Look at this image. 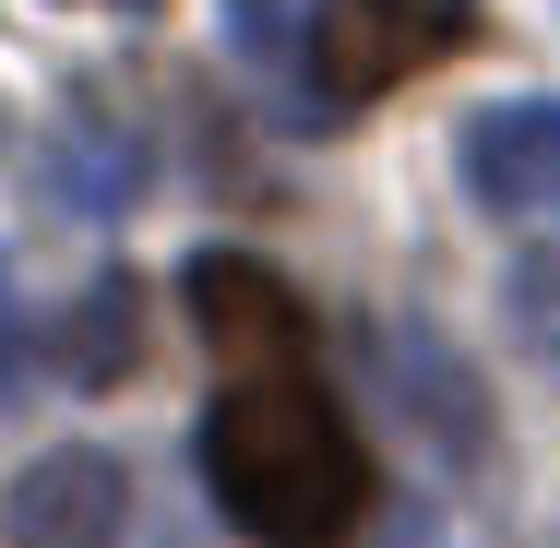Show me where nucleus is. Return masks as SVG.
Returning <instances> with one entry per match:
<instances>
[{
	"label": "nucleus",
	"instance_id": "1",
	"mask_svg": "<svg viewBox=\"0 0 560 548\" xmlns=\"http://www.w3.org/2000/svg\"><path fill=\"white\" fill-rule=\"evenodd\" d=\"M191 453H203L215 513L250 548H358L370 537V501H382L370 441L346 430V406L311 370L226 382L215 406H203V430H191Z\"/></svg>",
	"mask_w": 560,
	"mask_h": 548
},
{
	"label": "nucleus",
	"instance_id": "2",
	"mask_svg": "<svg viewBox=\"0 0 560 548\" xmlns=\"http://www.w3.org/2000/svg\"><path fill=\"white\" fill-rule=\"evenodd\" d=\"M453 48H477V0H311V96L370 108L418 72H442Z\"/></svg>",
	"mask_w": 560,
	"mask_h": 548
},
{
	"label": "nucleus",
	"instance_id": "3",
	"mask_svg": "<svg viewBox=\"0 0 560 548\" xmlns=\"http://www.w3.org/2000/svg\"><path fill=\"white\" fill-rule=\"evenodd\" d=\"M0 537L12 548H119L131 537V477H119V453H96V441L36 453V465L0 489Z\"/></svg>",
	"mask_w": 560,
	"mask_h": 548
},
{
	"label": "nucleus",
	"instance_id": "4",
	"mask_svg": "<svg viewBox=\"0 0 560 548\" xmlns=\"http://www.w3.org/2000/svg\"><path fill=\"white\" fill-rule=\"evenodd\" d=\"M179 299H191L203 346H215V358H238V370H299V346H311L299 287H287L275 263H250V250H191Z\"/></svg>",
	"mask_w": 560,
	"mask_h": 548
},
{
	"label": "nucleus",
	"instance_id": "5",
	"mask_svg": "<svg viewBox=\"0 0 560 548\" xmlns=\"http://www.w3.org/2000/svg\"><path fill=\"white\" fill-rule=\"evenodd\" d=\"M465 191L489 215H549L560 203V96H513V108L465 119Z\"/></svg>",
	"mask_w": 560,
	"mask_h": 548
},
{
	"label": "nucleus",
	"instance_id": "6",
	"mask_svg": "<svg viewBox=\"0 0 560 548\" xmlns=\"http://www.w3.org/2000/svg\"><path fill=\"white\" fill-rule=\"evenodd\" d=\"M60 382H84V394H108V382H131L143 370V287L131 275H96L72 311H60Z\"/></svg>",
	"mask_w": 560,
	"mask_h": 548
},
{
	"label": "nucleus",
	"instance_id": "7",
	"mask_svg": "<svg viewBox=\"0 0 560 548\" xmlns=\"http://www.w3.org/2000/svg\"><path fill=\"white\" fill-rule=\"evenodd\" d=\"M501 311H513V346L560 382V238H537V250L501 275Z\"/></svg>",
	"mask_w": 560,
	"mask_h": 548
},
{
	"label": "nucleus",
	"instance_id": "8",
	"mask_svg": "<svg viewBox=\"0 0 560 548\" xmlns=\"http://www.w3.org/2000/svg\"><path fill=\"white\" fill-rule=\"evenodd\" d=\"M60 191H72L84 215H119V203L143 191V155H131V143H108V131H84V143H72V167H60Z\"/></svg>",
	"mask_w": 560,
	"mask_h": 548
},
{
	"label": "nucleus",
	"instance_id": "9",
	"mask_svg": "<svg viewBox=\"0 0 560 548\" xmlns=\"http://www.w3.org/2000/svg\"><path fill=\"white\" fill-rule=\"evenodd\" d=\"M24 370V323H12V287H0V382Z\"/></svg>",
	"mask_w": 560,
	"mask_h": 548
},
{
	"label": "nucleus",
	"instance_id": "10",
	"mask_svg": "<svg viewBox=\"0 0 560 548\" xmlns=\"http://www.w3.org/2000/svg\"><path fill=\"white\" fill-rule=\"evenodd\" d=\"M406 548H442V537H406Z\"/></svg>",
	"mask_w": 560,
	"mask_h": 548
}]
</instances>
